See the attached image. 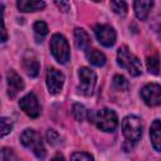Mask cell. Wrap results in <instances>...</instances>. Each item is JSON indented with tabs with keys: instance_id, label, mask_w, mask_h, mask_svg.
Instances as JSON below:
<instances>
[{
	"instance_id": "cell-1",
	"label": "cell",
	"mask_w": 161,
	"mask_h": 161,
	"mask_svg": "<svg viewBox=\"0 0 161 161\" xmlns=\"http://www.w3.org/2000/svg\"><path fill=\"white\" fill-rule=\"evenodd\" d=\"M88 117L91 122H93L97 126V128L104 132H113L118 126L117 114L112 109H108V108L92 112L88 114Z\"/></svg>"
},
{
	"instance_id": "cell-2",
	"label": "cell",
	"mask_w": 161,
	"mask_h": 161,
	"mask_svg": "<svg viewBox=\"0 0 161 161\" xmlns=\"http://www.w3.org/2000/svg\"><path fill=\"white\" fill-rule=\"evenodd\" d=\"M117 63L119 67L127 69L132 77H137L142 73L141 60L133 53H131L126 45H122L117 50Z\"/></svg>"
},
{
	"instance_id": "cell-3",
	"label": "cell",
	"mask_w": 161,
	"mask_h": 161,
	"mask_svg": "<svg viewBox=\"0 0 161 161\" xmlns=\"http://www.w3.org/2000/svg\"><path fill=\"white\" fill-rule=\"evenodd\" d=\"M20 141H21L23 146H25L28 148H31L34 155L38 158H44L45 157L47 151H45V147L43 145L42 137L39 136V133L36 131H34L31 128L25 130L20 136Z\"/></svg>"
},
{
	"instance_id": "cell-4",
	"label": "cell",
	"mask_w": 161,
	"mask_h": 161,
	"mask_svg": "<svg viewBox=\"0 0 161 161\" xmlns=\"http://www.w3.org/2000/svg\"><path fill=\"white\" fill-rule=\"evenodd\" d=\"M49 48L55 60L59 62L60 64H65L69 60V45L63 35L54 34L50 39Z\"/></svg>"
},
{
	"instance_id": "cell-5",
	"label": "cell",
	"mask_w": 161,
	"mask_h": 161,
	"mask_svg": "<svg viewBox=\"0 0 161 161\" xmlns=\"http://www.w3.org/2000/svg\"><path fill=\"white\" fill-rule=\"evenodd\" d=\"M122 132L127 142H137L142 136V122L136 116H127L122 121Z\"/></svg>"
},
{
	"instance_id": "cell-6",
	"label": "cell",
	"mask_w": 161,
	"mask_h": 161,
	"mask_svg": "<svg viewBox=\"0 0 161 161\" xmlns=\"http://www.w3.org/2000/svg\"><path fill=\"white\" fill-rule=\"evenodd\" d=\"M78 75H79V86H78L79 92L84 96H91L94 91V86L97 82L96 73L87 67H82L78 72Z\"/></svg>"
},
{
	"instance_id": "cell-7",
	"label": "cell",
	"mask_w": 161,
	"mask_h": 161,
	"mask_svg": "<svg viewBox=\"0 0 161 161\" xmlns=\"http://www.w3.org/2000/svg\"><path fill=\"white\" fill-rule=\"evenodd\" d=\"M141 97L143 102L150 107H156L161 104V86L156 83L146 84L141 89Z\"/></svg>"
},
{
	"instance_id": "cell-8",
	"label": "cell",
	"mask_w": 161,
	"mask_h": 161,
	"mask_svg": "<svg viewBox=\"0 0 161 161\" xmlns=\"http://www.w3.org/2000/svg\"><path fill=\"white\" fill-rule=\"evenodd\" d=\"M94 34L97 40L104 47H112L116 43V31L111 25H107V24L96 25Z\"/></svg>"
},
{
	"instance_id": "cell-9",
	"label": "cell",
	"mask_w": 161,
	"mask_h": 161,
	"mask_svg": "<svg viewBox=\"0 0 161 161\" xmlns=\"http://www.w3.org/2000/svg\"><path fill=\"white\" fill-rule=\"evenodd\" d=\"M19 107L24 111L26 116L30 118H36L40 114V106L38 102V98L35 97L34 93H28L25 94L20 101H19Z\"/></svg>"
},
{
	"instance_id": "cell-10",
	"label": "cell",
	"mask_w": 161,
	"mask_h": 161,
	"mask_svg": "<svg viewBox=\"0 0 161 161\" xmlns=\"http://www.w3.org/2000/svg\"><path fill=\"white\" fill-rule=\"evenodd\" d=\"M64 84V74L58 69H49L47 73V87L49 89V93L57 94L62 91Z\"/></svg>"
},
{
	"instance_id": "cell-11",
	"label": "cell",
	"mask_w": 161,
	"mask_h": 161,
	"mask_svg": "<svg viewBox=\"0 0 161 161\" xmlns=\"http://www.w3.org/2000/svg\"><path fill=\"white\" fill-rule=\"evenodd\" d=\"M6 80H8V94L10 98H14L19 92L24 89V82L15 70L8 72Z\"/></svg>"
},
{
	"instance_id": "cell-12",
	"label": "cell",
	"mask_w": 161,
	"mask_h": 161,
	"mask_svg": "<svg viewBox=\"0 0 161 161\" xmlns=\"http://www.w3.org/2000/svg\"><path fill=\"white\" fill-rule=\"evenodd\" d=\"M152 5H153V0H135L133 1V10H135L137 19L145 20L148 16Z\"/></svg>"
},
{
	"instance_id": "cell-13",
	"label": "cell",
	"mask_w": 161,
	"mask_h": 161,
	"mask_svg": "<svg viewBox=\"0 0 161 161\" xmlns=\"http://www.w3.org/2000/svg\"><path fill=\"white\" fill-rule=\"evenodd\" d=\"M150 138L152 147L161 152V119H155L150 127Z\"/></svg>"
},
{
	"instance_id": "cell-14",
	"label": "cell",
	"mask_w": 161,
	"mask_h": 161,
	"mask_svg": "<svg viewBox=\"0 0 161 161\" xmlns=\"http://www.w3.org/2000/svg\"><path fill=\"white\" fill-rule=\"evenodd\" d=\"M16 6L23 13L38 11L45 8V3L43 0H16Z\"/></svg>"
},
{
	"instance_id": "cell-15",
	"label": "cell",
	"mask_w": 161,
	"mask_h": 161,
	"mask_svg": "<svg viewBox=\"0 0 161 161\" xmlns=\"http://www.w3.org/2000/svg\"><path fill=\"white\" fill-rule=\"evenodd\" d=\"M23 68L29 77H36L39 73V62L33 54H26L23 58Z\"/></svg>"
},
{
	"instance_id": "cell-16",
	"label": "cell",
	"mask_w": 161,
	"mask_h": 161,
	"mask_svg": "<svg viewBox=\"0 0 161 161\" xmlns=\"http://www.w3.org/2000/svg\"><path fill=\"white\" fill-rule=\"evenodd\" d=\"M74 44L80 50H88L89 49L91 39H89V35L86 33L84 29H82V28L74 29Z\"/></svg>"
},
{
	"instance_id": "cell-17",
	"label": "cell",
	"mask_w": 161,
	"mask_h": 161,
	"mask_svg": "<svg viewBox=\"0 0 161 161\" xmlns=\"http://www.w3.org/2000/svg\"><path fill=\"white\" fill-rule=\"evenodd\" d=\"M86 57L88 59V62L92 64V65H96V67H102L106 63V57L103 53H101L99 50L97 49H88L87 53H86Z\"/></svg>"
},
{
	"instance_id": "cell-18",
	"label": "cell",
	"mask_w": 161,
	"mask_h": 161,
	"mask_svg": "<svg viewBox=\"0 0 161 161\" xmlns=\"http://www.w3.org/2000/svg\"><path fill=\"white\" fill-rule=\"evenodd\" d=\"M33 30H34V34H35V38H36V42H42L43 38L48 34V25L44 23V21H36L33 26Z\"/></svg>"
},
{
	"instance_id": "cell-19",
	"label": "cell",
	"mask_w": 161,
	"mask_h": 161,
	"mask_svg": "<svg viewBox=\"0 0 161 161\" xmlns=\"http://www.w3.org/2000/svg\"><path fill=\"white\" fill-rule=\"evenodd\" d=\"M111 9L118 16H125L127 14V4L125 0H111Z\"/></svg>"
},
{
	"instance_id": "cell-20",
	"label": "cell",
	"mask_w": 161,
	"mask_h": 161,
	"mask_svg": "<svg viewBox=\"0 0 161 161\" xmlns=\"http://www.w3.org/2000/svg\"><path fill=\"white\" fill-rule=\"evenodd\" d=\"M72 112H73V116H74V118H75L77 121H84V119L88 117V114H89L88 111H87V108H86L83 104H80V103L73 104Z\"/></svg>"
},
{
	"instance_id": "cell-21",
	"label": "cell",
	"mask_w": 161,
	"mask_h": 161,
	"mask_svg": "<svg viewBox=\"0 0 161 161\" xmlns=\"http://www.w3.org/2000/svg\"><path fill=\"white\" fill-rule=\"evenodd\" d=\"M146 64H147V69L151 74H158V70H160V62H158V58L156 54H152L150 57H147V60H146Z\"/></svg>"
},
{
	"instance_id": "cell-22",
	"label": "cell",
	"mask_w": 161,
	"mask_h": 161,
	"mask_svg": "<svg viewBox=\"0 0 161 161\" xmlns=\"http://www.w3.org/2000/svg\"><path fill=\"white\" fill-rule=\"evenodd\" d=\"M112 84H113V88L117 91H127L128 89V80L123 75H119V74H116L113 77Z\"/></svg>"
},
{
	"instance_id": "cell-23",
	"label": "cell",
	"mask_w": 161,
	"mask_h": 161,
	"mask_svg": "<svg viewBox=\"0 0 161 161\" xmlns=\"http://www.w3.org/2000/svg\"><path fill=\"white\" fill-rule=\"evenodd\" d=\"M0 128H1V137L6 136L11 131V128H13L11 119L8 118V117H1V119H0Z\"/></svg>"
},
{
	"instance_id": "cell-24",
	"label": "cell",
	"mask_w": 161,
	"mask_h": 161,
	"mask_svg": "<svg viewBox=\"0 0 161 161\" xmlns=\"http://www.w3.org/2000/svg\"><path fill=\"white\" fill-rule=\"evenodd\" d=\"M47 141H48L52 146H55V145L59 143L60 137H59V135H58L54 130H48V131H47Z\"/></svg>"
},
{
	"instance_id": "cell-25",
	"label": "cell",
	"mask_w": 161,
	"mask_h": 161,
	"mask_svg": "<svg viewBox=\"0 0 161 161\" xmlns=\"http://www.w3.org/2000/svg\"><path fill=\"white\" fill-rule=\"evenodd\" d=\"M0 158H1V161H15V160H16V156H15V153L13 152V150L4 147V148L1 150Z\"/></svg>"
},
{
	"instance_id": "cell-26",
	"label": "cell",
	"mask_w": 161,
	"mask_h": 161,
	"mask_svg": "<svg viewBox=\"0 0 161 161\" xmlns=\"http://www.w3.org/2000/svg\"><path fill=\"white\" fill-rule=\"evenodd\" d=\"M72 160H83V161H92L93 160V156L87 153V152H75L70 156Z\"/></svg>"
},
{
	"instance_id": "cell-27",
	"label": "cell",
	"mask_w": 161,
	"mask_h": 161,
	"mask_svg": "<svg viewBox=\"0 0 161 161\" xmlns=\"http://www.w3.org/2000/svg\"><path fill=\"white\" fill-rule=\"evenodd\" d=\"M55 5L58 6V9H60L62 11H68L69 10V1L68 0H54Z\"/></svg>"
},
{
	"instance_id": "cell-28",
	"label": "cell",
	"mask_w": 161,
	"mask_h": 161,
	"mask_svg": "<svg viewBox=\"0 0 161 161\" xmlns=\"http://www.w3.org/2000/svg\"><path fill=\"white\" fill-rule=\"evenodd\" d=\"M1 33H3V38H1V42H6L8 39V35H6V29H5V25L3 23V29H1Z\"/></svg>"
},
{
	"instance_id": "cell-29",
	"label": "cell",
	"mask_w": 161,
	"mask_h": 161,
	"mask_svg": "<svg viewBox=\"0 0 161 161\" xmlns=\"http://www.w3.org/2000/svg\"><path fill=\"white\" fill-rule=\"evenodd\" d=\"M53 158H54V160H55V158H62V160H63V158H64V157H63V156H62V155H57V156H54V157H53Z\"/></svg>"
},
{
	"instance_id": "cell-30",
	"label": "cell",
	"mask_w": 161,
	"mask_h": 161,
	"mask_svg": "<svg viewBox=\"0 0 161 161\" xmlns=\"http://www.w3.org/2000/svg\"><path fill=\"white\" fill-rule=\"evenodd\" d=\"M158 36H160V39H161V28H160V30H158Z\"/></svg>"
},
{
	"instance_id": "cell-31",
	"label": "cell",
	"mask_w": 161,
	"mask_h": 161,
	"mask_svg": "<svg viewBox=\"0 0 161 161\" xmlns=\"http://www.w3.org/2000/svg\"><path fill=\"white\" fill-rule=\"evenodd\" d=\"M93 1H101V0H93Z\"/></svg>"
}]
</instances>
